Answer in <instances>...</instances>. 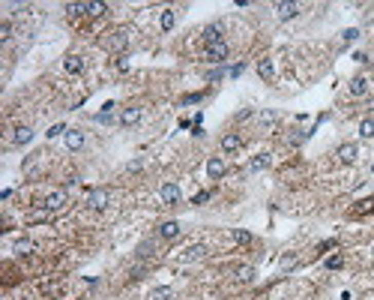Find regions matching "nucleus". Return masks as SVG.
<instances>
[{
	"instance_id": "3",
	"label": "nucleus",
	"mask_w": 374,
	"mask_h": 300,
	"mask_svg": "<svg viewBox=\"0 0 374 300\" xmlns=\"http://www.w3.org/2000/svg\"><path fill=\"white\" fill-rule=\"evenodd\" d=\"M108 201H111V192H108V189H93V192L87 195V204H90L93 210H105Z\"/></svg>"
},
{
	"instance_id": "11",
	"label": "nucleus",
	"mask_w": 374,
	"mask_h": 300,
	"mask_svg": "<svg viewBox=\"0 0 374 300\" xmlns=\"http://www.w3.org/2000/svg\"><path fill=\"white\" fill-rule=\"evenodd\" d=\"M207 174H210V180H219V177L225 174V159H221V156H210V159H207Z\"/></svg>"
},
{
	"instance_id": "2",
	"label": "nucleus",
	"mask_w": 374,
	"mask_h": 300,
	"mask_svg": "<svg viewBox=\"0 0 374 300\" xmlns=\"http://www.w3.org/2000/svg\"><path fill=\"white\" fill-rule=\"evenodd\" d=\"M204 54L210 63H225L228 60V42H213V45H204Z\"/></svg>"
},
{
	"instance_id": "34",
	"label": "nucleus",
	"mask_w": 374,
	"mask_h": 300,
	"mask_svg": "<svg viewBox=\"0 0 374 300\" xmlns=\"http://www.w3.org/2000/svg\"><path fill=\"white\" fill-rule=\"evenodd\" d=\"M234 237H237L239 243H249V240H252V234H249V231H234Z\"/></svg>"
},
{
	"instance_id": "18",
	"label": "nucleus",
	"mask_w": 374,
	"mask_h": 300,
	"mask_svg": "<svg viewBox=\"0 0 374 300\" xmlns=\"http://www.w3.org/2000/svg\"><path fill=\"white\" fill-rule=\"evenodd\" d=\"M234 276H237L239 283H252V279H255V267L252 264H239V267H234Z\"/></svg>"
},
{
	"instance_id": "12",
	"label": "nucleus",
	"mask_w": 374,
	"mask_h": 300,
	"mask_svg": "<svg viewBox=\"0 0 374 300\" xmlns=\"http://www.w3.org/2000/svg\"><path fill=\"white\" fill-rule=\"evenodd\" d=\"M275 12L282 21H290V18L300 15V3H275Z\"/></svg>"
},
{
	"instance_id": "20",
	"label": "nucleus",
	"mask_w": 374,
	"mask_h": 300,
	"mask_svg": "<svg viewBox=\"0 0 374 300\" xmlns=\"http://www.w3.org/2000/svg\"><path fill=\"white\" fill-rule=\"evenodd\" d=\"M147 300H174V288H168V285H159V288H153L150 291V297Z\"/></svg>"
},
{
	"instance_id": "36",
	"label": "nucleus",
	"mask_w": 374,
	"mask_h": 300,
	"mask_svg": "<svg viewBox=\"0 0 374 300\" xmlns=\"http://www.w3.org/2000/svg\"><path fill=\"white\" fill-rule=\"evenodd\" d=\"M260 123H275V114H272V111H264V114H260Z\"/></svg>"
},
{
	"instance_id": "35",
	"label": "nucleus",
	"mask_w": 374,
	"mask_h": 300,
	"mask_svg": "<svg viewBox=\"0 0 374 300\" xmlns=\"http://www.w3.org/2000/svg\"><path fill=\"white\" fill-rule=\"evenodd\" d=\"M282 267H285V270H288V267H296V258H293V255H285V258H282Z\"/></svg>"
},
{
	"instance_id": "24",
	"label": "nucleus",
	"mask_w": 374,
	"mask_h": 300,
	"mask_svg": "<svg viewBox=\"0 0 374 300\" xmlns=\"http://www.w3.org/2000/svg\"><path fill=\"white\" fill-rule=\"evenodd\" d=\"M359 135H362V138H374V117H365V120L359 123Z\"/></svg>"
},
{
	"instance_id": "26",
	"label": "nucleus",
	"mask_w": 374,
	"mask_h": 300,
	"mask_svg": "<svg viewBox=\"0 0 374 300\" xmlns=\"http://www.w3.org/2000/svg\"><path fill=\"white\" fill-rule=\"evenodd\" d=\"M323 264H326V270H339V267H344V258L341 255H329Z\"/></svg>"
},
{
	"instance_id": "28",
	"label": "nucleus",
	"mask_w": 374,
	"mask_h": 300,
	"mask_svg": "<svg viewBox=\"0 0 374 300\" xmlns=\"http://www.w3.org/2000/svg\"><path fill=\"white\" fill-rule=\"evenodd\" d=\"M102 12H108L105 3H87V15H102Z\"/></svg>"
},
{
	"instance_id": "5",
	"label": "nucleus",
	"mask_w": 374,
	"mask_h": 300,
	"mask_svg": "<svg viewBox=\"0 0 374 300\" xmlns=\"http://www.w3.org/2000/svg\"><path fill=\"white\" fill-rule=\"evenodd\" d=\"M159 195H162V204H168V207L180 204V186H177V183H162Z\"/></svg>"
},
{
	"instance_id": "39",
	"label": "nucleus",
	"mask_w": 374,
	"mask_h": 300,
	"mask_svg": "<svg viewBox=\"0 0 374 300\" xmlns=\"http://www.w3.org/2000/svg\"><path fill=\"white\" fill-rule=\"evenodd\" d=\"M242 69H246V66H242V63H237V66H231V75L237 78V75H239V72H242Z\"/></svg>"
},
{
	"instance_id": "6",
	"label": "nucleus",
	"mask_w": 374,
	"mask_h": 300,
	"mask_svg": "<svg viewBox=\"0 0 374 300\" xmlns=\"http://www.w3.org/2000/svg\"><path fill=\"white\" fill-rule=\"evenodd\" d=\"M335 156H339V162H344V165H350V162H357L359 156V147L353 142L347 144H339V150H335Z\"/></svg>"
},
{
	"instance_id": "19",
	"label": "nucleus",
	"mask_w": 374,
	"mask_h": 300,
	"mask_svg": "<svg viewBox=\"0 0 374 300\" xmlns=\"http://www.w3.org/2000/svg\"><path fill=\"white\" fill-rule=\"evenodd\" d=\"M267 165H270V153H257V156L252 159V162H249V171L255 174V171H264Z\"/></svg>"
},
{
	"instance_id": "22",
	"label": "nucleus",
	"mask_w": 374,
	"mask_h": 300,
	"mask_svg": "<svg viewBox=\"0 0 374 300\" xmlns=\"http://www.w3.org/2000/svg\"><path fill=\"white\" fill-rule=\"evenodd\" d=\"M159 24H162V30H171L174 24H177V15H174V9H165L162 18H159Z\"/></svg>"
},
{
	"instance_id": "38",
	"label": "nucleus",
	"mask_w": 374,
	"mask_h": 300,
	"mask_svg": "<svg viewBox=\"0 0 374 300\" xmlns=\"http://www.w3.org/2000/svg\"><path fill=\"white\" fill-rule=\"evenodd\" d=\"M198 99H204V93H192V96H186L183 102H198Z\"/></svg>"
},
{
	"instance_id": "32",
	"label": "nucleus",
	"mask_w": 374,
	"mask_h": 300,
	"mask_svg": "<svg viewBox=\"0 0 374 300\" xmlns=\"http://www.w3.org/2000/svg\"><path fill=\"white\" fill-rule=\"evenodd\" d=\"M54 135H66V126H63V123H54L51 129H48V138H54Z\"/></svg>"
},
{
	"instance_id": "13",
	"label": "nucleus",
	"mask_w": 374,
	"mask_h": 300,
	"mask_svg": "<svg viewBox=\"0 0 374 300\" xmlns=\"http://www.w3.org/2000/svg\"><path fill=\"white\" fill-rule=\"evenodd\" d=\"M63 138H66L69 150H81V147H84V132H81V129H66Z\"/></svg>"
},
{
	"instance_id": "8",
	"label": "nucleus",
	"mask_w": 374,
	"mask_h": 300,
	"mask_svg": "<svg viewBox=\"0 0 374 300\" xmlns=\"http://www.w3.org/2000/svg\"><path fill=\"white\" fill-rule=\"evenodd\" d=\"M180 222H177V219H168V222H162V225H159V237H162V240H177V237H180Z\"/></svg>"
},
{
	"instance_id": "10",
	"label": "nucleus",
	"mask_w": 374,
	"mask_h": 300,
	"mask_svg": "<svg viewBox=\"0 0 374 300\" xmlns=\"http://www.w3.org/2000/svg\"><path fill=\"white\" fill-rule=\"evenodd\" d=\"M105 45H108L111 51H120V48H126V45H129V30H114V33H111V39H108Z\"/></svg>"
},
{
	"instance_id": "33",
	"label": "nucleus",
	"mask_w": 374,
	"mask_h": 300,
	"mask_svg": "<svg viewBox=\"0 0 374 300\" xmlns=\"http://www.w3.org/2000/svg\"><path fill=\"white\" fill-rule=\"evenodd\" d=\"M357 36H359V30H357V27H350V30H344V33H341V39H344V42H353Z\"/></svg>"
},
{
	"instance_id": "4",
	"label": "nucleus",
	"mask_w": 374,
	"mask_h": 300,
	"mask_svg": "<svg viewBox=\"0 0 374 300\" xmlns=\"http://www.w3.org/2000/svg\"><path fill=\"white\" fill-rule=\"evenodd\" d=\"M33 142V126H27V123H21L12 129V144L15 147H24V144H30Z\"/></svg>"
},
{
	"instance_id": "25",
	"label": "nucleus",
	"mask_w": 374,
	"mask_h": 300,
	"mask_svg": "<svg viewBox=\"0 0 374 300\" xmlns=\"http://www.w3.org/2000/svg\"><path fill=\"white\" fill-rule=\"evenodd\" d=\"M33 249H36V243H33V240H27V237H24V240H18V243H15V252H18V255H30Z\"/></svg>"
},
{
	"instance_id": "15",
	"label": "nucleus",
	"mask_w": 374,
	"mask_h": 300,
	"mask_svg": "<svg viewBox=\"0 0 374 300\" xmlns=\"http://www.w3.org/2000/svg\"><path fill=\"white\" fill-rule=\"evenodd\" d=\"M257 75H260L264 81H272V78H275V66H272L270 57H260V60H257Z\"/></svg>"
},
{
	"instance_id": "29",
	"label": "nucleus",
	"mask_w": 374,
	"mask_h": 300,
	"mask_svg": "<svg viewBox=\"0 0 374 300\" xmlns=\"http://www.w3.org/2000/svg\"><path fill=\"white\" fill-rule=\"evenodd\" d=\"M138 258H153V243H141L138 246Z\"/></svg>"
},
{
	"instance_id": "37",
	"label": "nucleus",
	"mask_w": 374,
	"mask_h": 300,
	"mask_svg": "<svg viewBox=\"0 0 374 300\" xmlns=\"http://www.w3.org/2000/svg\"><path fill=\"white\" fill-rule=\"evenodd\" d=\"M207 198H210V192H198L195 198H192V204H204Z\"/></svg>"
},
{
	"instance_id": "14",
	"label": "nucleus",
	"mask_w": 374,
	"mask_h": 300,
	"mask_svg": "<svg viewBox=\"0 0 374 300\" xmlns=\"http://www.w3.org/2000/svg\"><path fill=\"white\" fill-rule=\"evenodd\" d=\"M239 147H242V138H239L237 132H228V135H221V150H225V153H237Z\"/></svg>"
},
{
	"instance_id": "16",
	"label": "nucleus",
	"mask_w": 374,
	"mask_h": 300,
	"mask_svg": "<svg viewBox=\"0 0 374 300\" xmlns=\"http://www.w3.org/2000/svg\"><path fill=\"white\" fill-rule=\"evenodd\" d=\"M213 42H225V39H221V27H219V24L204 27V45H213Z\"/></svg>"
},
{
	"instance_id": "31",
	"label": "nucleus",
	"mask_w": 374,
	"mask_h": 300,
	"mask_svg": "<svg viewBox=\"0 0 374 300\" xmlns=\"http://www.w3.org/2000/svg\"><path fill=\"white\" fill-rule=\"evenodd\" d=\"M9 36H12V24H9V21H3V24H0V39L6 42Z\"/></svg>"
},
{
	"instance_id": "27",
	"label": "nucleus",
	"mask_w": 374,
	"mask_h": 300,
	"mask_svg": "<svg viewBox=\"0 0 374 300\" xmlns=\"http://www.w3.org/2000/svg\"><path fill=\"white\" fill-rule=\"evenodd\" d=\"M66 12H69V15H84L87 3H66Z\"/></svg>"
},
{
	"instance_id": "30",
	"label": "nucleus",
	"mask_w": 374,
	"mask_h": 300,
	"mask_svg": "<svg viewBox=\"0 0 374 300\" xmlns=\"http://www.w3.org/2000/svg\"><path fill=\"white\" fill-rule=\"evenodd\" d=\"M368 210H374V198H365V201H359L357 213H368Z\"/></svg>"
},
{
	"instance_id": "9",
	"label": "nucleus",
	"mask_w": 374,
	"mask_h": 300,
	"mask_svg": "<svg viewBox=\"0 0 374 300\" xmlns=\"http://www.w3.org/2000/svg\"><path fill=\"white\" fill-rule=\"evenodd\" d=\"M63 66H66L69 75H81V72L87 69V63H84V57H81V54H69L66 60H63Z\"/></svg>"
},
{
	"instance_id": "23",
	"label": "nucleus",
	"mask_w": 374,
	"mask_h": 300,
	"mask_svg": "<svg viewBox=\"0 0 374 300\" xmlns=\"http://www.w3.org/2000/svg\"><path fill=\"white\" fill-rule=\"evenodd\" d=\"M365 90H368V81L365 78H353L350 81V96H362Z\"/></svg>"
},
{
	"instance_id": "17",
	"label": "nucleus",
	"mask_w": 374,
	"mask_h": 300,
	"mask_svg": "<svg viewBox=\"0 0 374 300\" xmlns=\"http://www.w3.org/2000/svg\"><path fill=\"white\" fill-rule=\"evenodd\" d=\"M207 255V246L204 243H195V246H189L186 252H183V261H198V258H204Z\"/></svg>"
},
{
	"instance_id": "1",
	"label": "nucleus",
	"mask_w": 374,
	"mask_h": 300,
	"mask_svg": "<svg viewBox=\"0 0 374 300\" xmlns=\"http://www.w3.org/2000/svg\"><path fill=\"white\" fill-rule=\"evenodd\" d=\"M66 201H69V192H66V189H51V192L45 195L42 207H45V210H60V207H66Z\"/></svg>"
},
{
	"instance_id": "21",
	"label": "nucleus",
	"mask_w": 374,
	"mask_h": 300,
	"mask_svg": "<svg viewBox=\"0 0 374 300\" xmlns=\"http://www.w3.org/2000/svg\"><path fill=\"white\" fill-rule=\"evenodd\" d=\"M114 102H105L102 105V111H99V114H96V123H111V120H114Z\"/></svg>"
},
{
	"instance_id": "7",
	"label": "nucleus",
	"mask_w": 374,
	"mask_h": 300,
	"mask_svg": "<svg viewBox=\"0 0 374 300\" xmlns=\"http://www.w3.org/2000/svg\"><path fill=\"white\" fill-rule=\"evenodd\" d=\"M141 117H144V108H138V105L123 108V111H120V123H123V126H135V123H141Z\"/></svg>"
}]
</instances>
